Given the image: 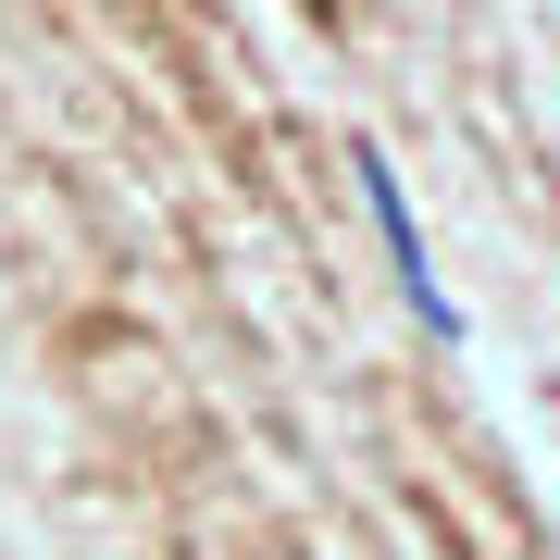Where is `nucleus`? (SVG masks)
<instances>
[{
  "label": "nucleus",
  "mask_w": 560,
  "mask_h": 560,
  "mask_svg": "<svg viewBox=\"0 0 560 560\" xmlns=\"http://www.w3.org/2000/svg\"><path fill=\"white\" fill-rule=\"evenodd\" d=\"M361 200H374V224H386V261H399V287H411V312L436 324V337H460V312H448V287H436V261H423V224H411V200H399V175H386V150L361 138Z\"/></svg>",
  "instance_id": "obj_1"
}]
</instances>
